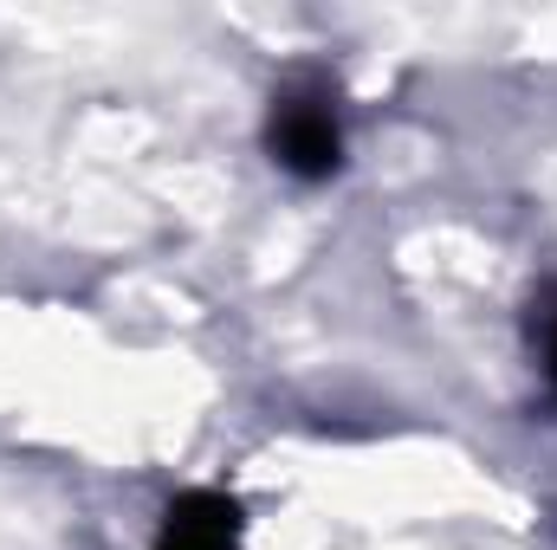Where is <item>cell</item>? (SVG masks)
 Returning a JSON list of instances; mask_svg holds the SVG:
<instances>
[{"label":"cell","mask_w":557,"mask_h":550,"mask_svg":"<svg viewBox=\"0 0 557 550\" xmlns=\"http://www.w3.org/2000/svg\"><path fill=\"white\" fill-rule=\"evenodd\" d=\"M267 149L285 175L298 182H324L344 162V130H337V104L324 85H285L273 98V124H267Z\"/></svg>","instance_id":"obj_1"},{"label":"cell","mask_w":557,"mask_h":550,"mask_svg":"<svg viewBox=\"0 0 557 550\" xmlns=\"http://www.w3.org/2000/svg\"><path fill=\"white\" fill-rule=\"evenodd\" d=\"M156 550H240V505L227 492H182L162 512Z\"/></svg>","instance_id":"obj_2"},{"label":"cell","mask_w":557,"mask_h":550,"mask_svg":"<svg viewBox=\"0 0 557 550\" xmlns=\"http://www.w3.org/2000/svg\"><path fill=\"white\" fill-rule=\"evenodd\" d=\"M552 383H557V324H552Z\"/></svg>","instance_id":"obj_3"}]
</instances>
